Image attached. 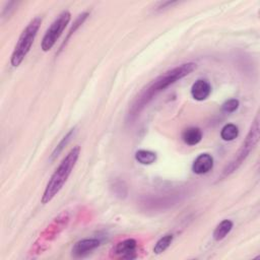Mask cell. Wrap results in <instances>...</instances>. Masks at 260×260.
Returning <instances> with one entry per match:
<instances>
[{
    "instance_id": "obj_1",
    "label": "cell",
    "mask_w": 260,
    "mask_h": 260,
    "mask_svg": "<svg viewBox=\"0 0 260 260\" xmlns=\"http://www.w3.org/2000/svg\"><path fill=\"white\" fill-rule=\"evenodd\" d=\"M194 69H196V63L187 62L177 67H174L171 70L156 77L136 98L135 102L129 110V118L134 119L144 109V107L153 100L155 95L164 91L166 88H168L170 85L174 84L178 80L189 75Z\"/></svg>"
},
{
    "instance_id": "obj_2",
    "label": "cell",
    "mask_w": 260,
    "mask_h": 260,
    "mask_svg": "<svg viewBox=\"0 0 260 260\" xmlns=\"http://www.w3.org/2000/svg\"><path fill=\"white\" fill-rule=\"evenodd\" d=\"M79 153H80V147L79 145H75L62 159L60 165L52 174L49 182L47 183V186L45 188V191L41 199L43 204L49 203L63 188V186L65 185L67 179L69 178L71 172L73 171L77 162Z\"/></svg>"
},
{
    "instance_id": "obj_3",
    "label": "cell",
    "mask_w": 260,
    "mask_h": 260,
    "mask_svg": "<svg viewBox=\"0 0 260 260\" xmlns=\"http://www.w3.org/2000/svg\"><path fill=\"white\" fill-rule=\"evenodd\" d=\"M41 23H42V18L40 16H36L28 22V24L20 34L10 59L11 65L13 67L19 66L20 63L25 58V56L27 55V53L29 52L34 44V41L37 37V34L39 31V28L41 26Z\"/></svg>"
},
{
    "instance_id": "obj_4",
    "label": "cell",
    "mask_w": 260,
    "mask_h": 260,
    "mask_svg": "<svg viewBox=\"0 0 260 260\" xmlns=\"http://www.w3.org/2000/svg\"><path fill=\"white\" fill-rule=\"evenodd\" d=\"M258 141H259V116L257 115L250 127V130H249L243 144L241 145L240 149L236 153L235 157L223 169L222 175L229 176L232 173H234L235 171H237L241 167V165L246 160V158L249 156L250 152L257 145Z\"/></svg>"
},
{
    "instance_id": "obj_5",
    "label": "cell",
    "mask_w": 260,
    "mask_h": 260,
    "mask_svg": "<svg viewBox=\"0 0 260 260\" xmlns=\"http://www.w3.org/2000/svg\"><path fill=\"white\" fill-rule=\"evenodd\" d=\"M70 18H71L70 12L68 10H64L51 23L49 28L46 30L41 43V48L44 52L50 51L54 47L57 40L60 38L65 27L69 23Z\"/></svg>"
},
{
    "instance_id": "obj_6",
    "label": "cell",
    "mask_w": 260,
    "mask_h": 260,
    "mask_svg": "<svg viewBox=\"0 0 260 260\" xmlns=\"http://www.w3.org/2000/svg\"><path fill=\"white\" fill-rule=\"evenodd\" d=\"M137 242L134 239H126L119 242L113 250V254L123 259H135L137 257Z\"/></svg>"
},
{
    "instance_id": "obj_7",
    "label": "cell",
    "mask_w": 260,
    "mask_h": 260,
    "mask_svg": "<svg viewBox=\"0 0 260 260\" xmlns=\"http://www.w3.org/2000/svg\"><path fill=\"white\" fill-rule=\"evenodd\" d=\"M101 245L100 240L95 238L90 239H82L78 242H76L72 247V256L73 257H83L96 249Z\"/></svg>"
},
{
    "instance_id": "obj_8",
    "label": "cell",
    "mask_w": 260,
    "mask_h": 260,
    "mask_svg": "<svg viewBox=\"0 0 260 260\" xmlns=\"http://www.w3.org/2000/svg\"><path fill=\"white\" fill-rule=\"evenodd\" d=\"M211 93V85L205 79L196 80L191 87V95L195 101L201 102L206 100Z\"/></svg>"
},
{
    "instance_id": "obj_9",
    "label": "cell",
    "mask_w": 260,
    "mask_h": 260,
    "mask_svg": "<svg viewBox=\"0 0 260 260\" xmlns=\"http://www.w3.org/2000/svg\"><path fill=\"white\" fill-rule=\"evenodd\" d=\"M213 168V157L209 153L199 154L192 165V171L197 175H203Z\"/></svg>"
},
{
    "instance_id": "obj_10",
    "label": "cell",
    "mask_w": 260,
    "mask_h": 260,
    "mask_svg": "<svg viewBox=\"0 0 260 260\" xmlns=\"http://www.w3.org/2000/svg\"><path fill=\"white\" fill-rule=\"evenodd\" d=\"M182 139L187 145H196L202 139V131L198 127L186 128L182 133Z\"/></svg>"
},
{
    "instance_id": "obj_11",
    "label": "cell",
    "mask_w": 260,
    "mask_h": 260,
    "mask_svg": "<svg viewBox=\"0 0 260 260\" xmlns=\"http://www.w3.org/2000/svg\"><path fill=\"white\" fill-rule=\"evenodd\" d=\"M233 229V221L230 219H223L221 220L214 229L213 231V239L215 241H220L222 239H224L228 234L232 231Z\"/></svg>"
},
{
    "instance_id": "obj_12",
    "label": "cell",
    "mask_w": 260,
    "mask_h": 260,
    "mask_svg": "<svg viewBox=\"0 0 260 260\" xmlns=\"http://www.w3.org/2000/svg\"><path fill=\"white\" fill-rule=\"evenodd\" d=\"M135 159L141 165H151L156 160V154L150 150L139 149L135 152Z\"/></svg>"
},
{
    "instance_id": "obj_13",
    "label": "cell",
    "mask_w": 260,
    "mask_h": 260,
    "mask_svg": "<svg viewBox=\"0 0 260 260\" xmlns=\"http://www.w3.org/2000/svg\"><path fill=\"white\" fill-rule=\"evenodd\" d=\"M239 135V128L235 124H225L220 131V137L224 141H232Z\"/></svg>"
},
{
    "instance_id": "obj_14",
    "label": "cell",
    "mask_w": 260,
    "mask_h": 260,
    "mask_svg": "<svg viewBox=\"0 0 260 260\" xmlns=\"http://www.w3.org/2000/svg\"><path fill=\"white\" fill-rule=\"evenodd\" d=\"M173 239H174V236L172 234H169V235H166L164 237H161L154 245L153 247V252L155 254H161L162 252H165L172 244L173 242Z\"/></svg>"
},
{
    "instance_id": "obj_15",
    "label": "cell",
    "mask_w": 260,
    "mask_h": 260,
    "mask_svg": "<svg viewBox=\"0 0 260 260\" xmlns=\"http://www.w3.org/2000/svg\"><path fill=\"white\" fill-rule=\"evenodd\" d=\"M87 16H88V12H83V13H81V14H79L78 16H77V18L75 19V21H74V23H73V25L71 26V28H70V30H69V32H68V35H67V37H66V39L64 40V42H63V44H62V46H61V49L60 50H62V47L68 42V40L70 39V37L75 32V30L84 22V20L87 18Z\"/></svg>"
},
{
    "instance_id": "obj_16",
    "label": "cell",
    "mask_w": 260,
    "mask_h": 260,
    "mask_svg": "<svg viewBox=\"0 0 260 260\" xmlns=\"http://www.w3.org/2000/svg\"><path fill=\"white\" fill-rule=\"evenodd\" d=\"M73 133H74V129H71V130L62 138V140L59 142V144L56 146V148L54 149V151H53V153H52V159L55 158L56 156H58V155L60 154V152L63 150V148H64V147L68 144V142L70 141V138L72 137Z\"/></svg>"
},
{
    "instance_id": "obj_17",
    "label": "cell",
    "mask_w": 260,
    "mask_h": 260,
    "mask_svg": "<svg viewBox=\"0 0 260 260\" xmlns=\"http://www.w3.org/2000/svg\"><path fill=\"white\" fill-rule=\"evenodd\" d=\"M239 101L237 99H230L228 101H225L222 106H221V110L224 113H233L236 110H238L239 108Z\"/></svg>"
}]
</instances>
